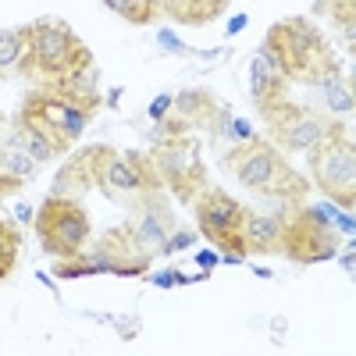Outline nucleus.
Instances as JSON below:
<instances>
[{"label": "nucleus", "instance_id": "1", "mask_svg": "<svg viewBox=\"0 0 356 356\" xmlns=\"http://www.w3.org/2000/svg\"><path fill=\"white\" fill-rule=\"evenodd\" d=\"M25 33V57L22 68H33L36 75H47L50 82L61 79L82 61H93L86 50V43L72 33L65 22H33L22 29Z\"/></svg>", "mask_w": 356, "mask_h": 356}, {"label": "nucleus", "instance_id": "2", "mask_svg": "<svg viewBox=\"0 0 356 356\" xmlns=\"http://www.w3.org/2000/svg\"><path fill=\"white\" fill-rule=\"evenodd\" d=\"M264 47L275 54V61L282 65V75H296V79L317 82L324 72L335 68V57L328 54V47L321 43V36L303 18L275 25L271 33H267Z\"/></svg>", "mask_w": 356, "mask_h": 356}, {"label": "nucleus", "instance_id": "3", "mask_svg": "<svg viewBox=\"0 0 356 356\" xmlns=\"http://www.w3.org/2000/svg\"><path fill=\"white\" fill-rule=\"evenodd\" d=\"M310 168L317 186L328 193L335 203H342L346 211H353L356 203V150H353V132H342L339 125H328L314 150H310Z\"/></svg>", "mask_w": 356, "mask_h": 356}, {"label": "nucleus", "instance_id": "4", "mask_svg": "<svg viewBox=\"0 0 356 356\" xmlns=\"http://www.w3.org/2000/svg\"><path fill=\"white\" fill-rule=\"evenodd\" d=\"M36 221V235L50 257H61V260H75L79 253H86L89 243V218H86V207L72 196H50Z\"/></svg>", "mask_w": 356, "mask_h": 356}, {"label": "nucleus", "instance_id": "5", "mask_svg": "<svg viewBox=\"0 0 356 356\" xmlns=\"http://www.w3.org/2000/svg\"><path fill=\"white\" fill-rule=\"evenodd\" d=\"M89 118H93V114H89L86 107L65 100L61 93H36V97H29V104H25L22 125L40 129L57 146V154H65L68 146L86 132Z\"/></svg>", "mask_w": 356, "mask_h": 356}, {"label": "nucleus", "instance_id": "6", "mask_svg": "<svg viewBox=\"0 0 356 356\" xmlns=\"http://www.w3.org/2000/svg\"><path fill=\"white\" fill-rule=\"evenodd\" d=\"M82 164L89 168V175L97 178L100 186H107L111 193L122 189V193H139V189H157L161 178L154 171V164H139L136 154H114L107 146H93Z\"/></svg>", "mask_w": 356, "mask_h": 356}, {"label": "nucleus", "instance_id": "7", "mask_svg": "<svg viewBox=\"0 0 356 356\" xmlns=\"http://www.w3.org/2000/svg\"><path fill=\"white\" fill-rule=\"evenodd\" d=\"M282 253H289L296 264L328 260V257H335V232L324 225V218L317 211H300L285 221Z\"/></svg>", "mask_w": 356, "mask_h": 356}, {"label": "nucleus", "instance_id": "8", "mask_svg": "<svg viewBox=\"0 0 356 356\" xmlns=\"http://www.w3.org/2000/svg\"><path fill=\"white\" fill-rule=\"evenodd\" d=\"M196 139L193 136H178V139H168L154 150V171L157 178L171 182V189L178 193V200H193V189L196 182L203 186V168H200V157H196Z\"/></svg>", "mask_w": 356, "mask_h": 356}, {"label": "nucleus", "instance_id": "9", "mask_svg": "<svg viewBox=\"0 0 356 356\" xmlns=\"http://www.w3.org/2000/svg\"><path fill=\"white\" fill-rule=\"evenodd\" d=\"M260 114H264V122L275 129V136L289 146V150L310 154L314 146L328 136V125H324L314 111L292 104V100H282L278 107H267V111H260Z\"/></svg>", "mask_w": 356, "mask_h": 356}, {"label": "nucleus", "instance_id": "10", "mask_svg": "<svg viewBox=\"0 0 356 356\" xmlns=\"http://www.w3.org/2000/svg\"><path fill=\"white\" fill-rule=\"evenodd\" d=\"M228 161H232V171H235V178H239V186H246V189H253V193H267L275 178L289 168V164L271 150V146L260 143V139L243 143Z\"/></svg>", "mask_w": 356, "mask_h": 356}, {"label": "nucleus", "instance_id": "11", "mask_svg": "<svg viewBox=\"0 0 356 356\" xmlns=\"http://www.w3.org/2000/svg\"><path fill=\"white\" fill-rule=\"evenodd\" d=\"M243 218H246V211L221 189H207L196 200V221L207 239H214V243H225L232 235H239Z\"/></svg>", "mask_w": 356, "mask_h": 356}, {"label": "nucleus", "instance_id": "12", "mask_svg": "<svg viewBox=\"0 0 356 356\" xmlns=\"http://www.w3.org/2000/svg\"><path fill=\"white\" fill-rule=\"evenodd\" d=\"M132 232V239L136 246L143 250V257H157V253H171L168 243H171V235H168V221H164V203L154 200L146 211H139V221L129 225Z\"/></svg>", "mask_w": 356, "mask_h": 356}, {"label": "nucleus", "instance_id": "13", "mask_svg": "<svg viewBox=\"0 0 356 356\" xmlns=\"http://www.w3.org/2000/svg\"><path fill=\"white\" fill-rule=\"evenodd\" d=\"M97 86H100L97 65L82 61L72 72H65L61 79H54V93H61L65 100H72V104H79V107H86L89 114H93V107H97Z\"/></svg>", "mask_w": 356, "mask_h": 356}, {"label": "nucleus", "instance_id": "14", "mask_svg": "<svg viewBox=\"0 0 356 356\" xmlns=\"http://www.w3.org/2000/svg\"><path fill=\"white\" fill-rule=\"evenodd\" d=\"M282 232H285V221L278 214H246L243 218V246L246 253H282Z\"/></svg>", "mask_w": 356, "mask_h": 356}, {"label": "nucleus", "instance_id": "15", "mask_svg": "<svg viewBox=\"0 0 356 356\" xmlns=\"http://www.w3.org/2000/svg\"><path fill=\"white\" fill-rule=\"evenodd\" d=\"M317 86H321L324 100H328V107H332L335 114H353V86H349V82L342 86L339 65H335L332 72H324V75L317 79Z\"/></svg>", "mask_w": 356, "mask_h": 356}, {"label": "nucleus", "instance_id": "16", "mask_svg": "<svg viewBox=\"0 0 356 356\" xmlns=\"http://www.w3.org/2000/svg\"><path fill=\"white\" fill-rule=\"evenodd\" d=\"M157 11H168L175 22H207V18H214L225 11V4H196V0H168V4H157Z\"/></svg>", "mask_w": 356, "mask_h": 356}, {"label": "nucleus", "instance_id": "17", "mask_svg": "<svg viewBox=\"0 0 356 356\" xmlns=\"http://www.w3.org/2000/svg\"><path fill=\"white\" fill-rule=\"evenodd\" d=\"M0 171H4L8 178H15V182H22V178H29L36 171V161L29 157L25 150H22V143H18V136L11 139V146L4 154H0Z\"/></svg>", "mask_w": 356, "mask_h": 356}, {"label": "nucleus", "instance_id": "18", "mask_svg": "<svg viewBox=\"0 0 356 356\" xmlns=\"http://www.w3.org/2000/svg\"><path fill=\"white\" fill-rule=\"evenodd\" d=\"M25 33L22 29H0V68H22Z\"/></svg>", "mask_w": 356, "mask_h": 356}, {"label": "nucleus", "instance_id": "19", "mask_svg": "<svg viewBox=\"0 0 356 356\" xmlns=\"http://www.w3.org/2000/svg\"><path fill=\"white\" fill-rule=\"evenodd\" d=\"M18 143H22V150L33 157L36 164H43V161H50L54 154H57V146L40 132V129H29V125H22V132H18Z\"/></svg>", "mask_w": 356, "mask_h": 356}, {"label": "nucleus", "instance_id": "20", "mask_svg": "<svg viewBox=\"0 0 356 356\" xmlns=\"http://www.w3.org/2000/svg\"><path fill=\"white\" fill-rule=\"evenodd\" d=\"M107 11L125 15L129 22H150L157 4H146V0H107Z\"/></svg>", "mask_w": 356, "mask_h": 356}, {"label": "nucleus", "instance_id": "21", "mask_svg": "<svg viewBox=\"0 0 356 356\" xmlns=\"http://www.w3.org/2000/svg\"><path fill=\"white\" fill-rule=\"evenodd\" d=\"M171 104H175V100H171L168 93H161V97H157V100L150 104V118H157V122H161V118L168 114V107H171Z\"/></svg>", "mask_w": 356, "mask_h": 356}, {"label": "nucleus", "instance_id": "22", "mask_svg": "<svg viewBox=\"0 0 356 356\" xmlns=\"http://www.w3.org/2000/svg\"><path fill=\"white\" fill-rule=\"evenodd\" d=\"M157 40H161V47H164V50H175V54H186V47H182V43H178V40H175L171 33H161Z\"/></svg>", "mask_w": 356, "mask_h": 356}, {"label": "nucleus", "instance_id": "23", "mask_svg": "<svg viewBox=\"0 0 356 356\" xmlns=\"http://www.w3.org/2000/svg\"><path fill=\"white\" fill-rule=\"evenodd\" d=\"M243 29H246V15H235L228 22V33H243Z\"/></svg>", "mask_w": 356, "mask_h": 356}, {"label": "nucleus", "instance_id": "24", "mask_svg": "<svg viewBox=\"0 0 356 356\" xmlns=\"http://www.w3.org/2000/svg\"><path fill=\"white\" fill-rule=\"evenodd\" d=\"M15 214H18L22 221H33V218H36V214H33V207H25V203H18V211H15Z\"/></svg>", "mask_w": 356, "mask_h": 356}, {"label": "nucleus", "instance_id": "25", "mask_svg": "<svg viewBox=\"0 0 356 356\" xmlns=\"http://www.w3.org/2000/svg\"><path fill=\"white\" fill-rule=\"evenodd\" d=\"M218 260H221L218 253H200V264H203V267H214Z\"/></svg>", "mask_w": 356, "mask_h": 356}, {"label": "nucleus", "instance_id": "26", "mask_svg": "<svg viewBox=\"0 0 356 356\" xmlns=\"http://www.w3.org/2000/svg\"><path fill=\"white\" fill-rule=\"evenodd\" d=\"M175 282H178L175 275H157V285H175Z\"/></svg>", "mask_w": 356, "mask_h": 356}]
</instances>
